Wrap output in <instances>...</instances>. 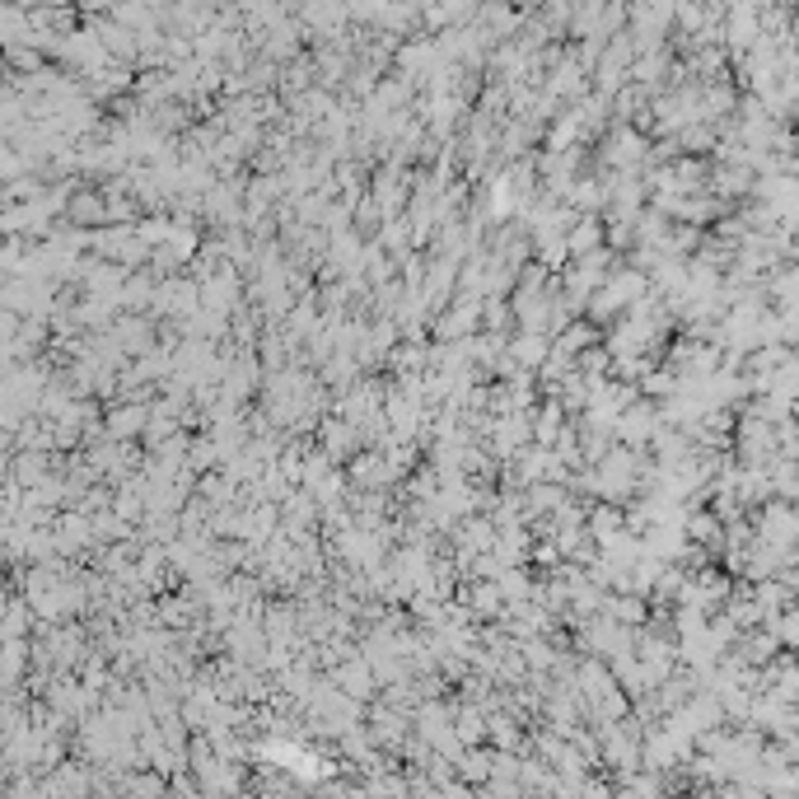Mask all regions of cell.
Wrapping results in <instances>:
<instances>
[{
  "label": "cell",
  "instance_id": "cell-3",
  "mask_svg": "<svg viewBox=\"0 0 799 799\" xmlns=\"http://www.w3.org/2000/svg\"><path fill=\"white\" fill-rule=\"evenodd\" d=\"M351 444H356V430L351 426H328V454L332 458H346L351 454Z\"/></svg>",
  "mask_w": 799,
  "mask_h": 799
},
{
  "label": "cell",
  "instance_id": "cell-1",
  "mask_svg": "<svg viewBox=\"0 0 799 799\" xmlns=\"http://www.w3.org/2000/svg\"><path fill=\"white\" fill-rule=\"evenodd\" d=\"M510 356L524 365V374L538 370V365H543V356H547V337H543V332H524V337L510 346Z\"/></svg>",
  "mask_w": 799,
  "mask_h": 799
},
{
  "label": "cell",
  "instance_id": "cell-2",
  "mask_svg": "<svg viewBox=\"0 0 799 799\" xmlns=\"http://www.w3.org/2000/svg\"><path fill=\"white\" fill-rule=\"evenodd\" d=\"M150 416H145V407H122L117 416H108V430L113 435H131V430H141Z\"/></svg>",
  "mask_w": 799,
  "mask_h": 799
}]
</instances>
